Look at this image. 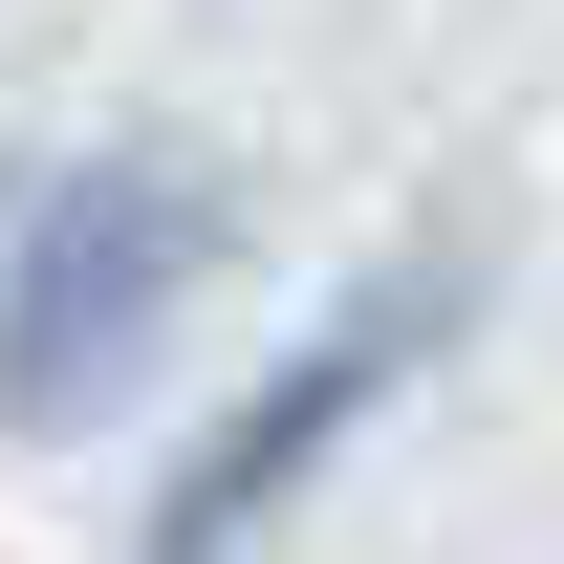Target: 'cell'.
<instances>
[{
	"instance_id": "obj_1",
	"label": "cell",
	"mask_w": 564,
	"mask_h": 564,
	"mask_svg": "<svg viewBox=\"0 0 564 564\" xmlns=\"http://www.w3.org/2000/svg\"><path fill=\"white\" fill-rule=\"evenodd\" d=\"M217 261H239L217 152H174V131L22 152V174H0V434L131 413L152 369H174V326L217 304Z\"/></svg>"
},
{
	"instance_id": "obj_2",
	"label": "cell",
	"mask_w": 564,
	"mask_h": 564,
	"mask_svg": "<svg viewBox=\"0 0 564 564\" xmlns=\"http://www.w3.org/2000/svg\"><path fill=\"white\" fill-rule=\"evenodd\" d=\"M478 304H499V261H478V239H391V261H369V282H348V304H326L282 369H239V391H217V413L152 456L131 564H261L282 521H304V499H326L369 434L434 391V369L478 348Z\"/></svg>"
}]
</instances>
